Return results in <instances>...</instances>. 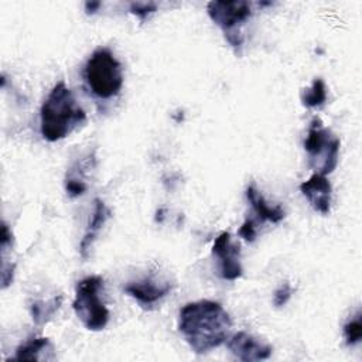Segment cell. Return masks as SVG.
<instances>
[{"label": "cell", "instance_id": "cell-1", "mask_svg": "<svg viewBox=\"0 0 362 362\" xmlns=\"http://www.w3.org/2000/svg\"><path fill=\"white\" fill-rule=\"evenodd\" d=\"M232 328V320L222 304L198 300L185 304L178 314V329L195 354H206L221 346Z\"/></svg>", "mask_w": 362, "mask_h": 362}, {"label": "cell", "instance_id": "cell-2", "mask_svg": "<svg viewBox=\"0 0 362 362\" xmlns=\"http://www.w3.org/2000/svg\"><path fill=\"white\" fill-rule=\"evenodd\" d=\"M86 120V112L76 102L72 90L59 81L49 90L40 109V133L49 143L68 137Z\"/></svg>", "mask_w": 362, "mask_h": 362}, {"label": "cell", "instance_id": "cell-3", "mask_svg": "<svg viewBox=\"0 0 362 362\" xmlns=\"http://www.w3.org/2000/svg\"><path fill=\"white\" fill-rule=\"evenodd\" d=\"M82 75L89 92L103 100L117 96L123 88L122 64L106 47H99L89 55Z\"/></svg>", "mask_w": 362, "mask_h": 362}, {"label": "cell", "instance_id": "cell-4", "mask_svg": "<svg viewBox=\"0 0 362 362\" xmlns=\"http://www.w3.org/2000/svg\"><path fill=\"white\" fill-rule=\"evenodd\" d=\"M103 279L102 276H86L76 283L74 311L82 325L89 331H102L110 318V313L102 300Z\"/></svg>", "mask_w": 362, "mask_h": 362}, {"label": "cell", "instance_id": "cell-5", "mask_svg": "<svg viewBox=\"0 0 362 362\" xmlns=\"http://www.w3.org/2000/svg\"><path fill=\"white\" fill-rule=\"evenodd\" d=\"M339 139L318 117L311 120L304 140V150L315 173L328 175L335 170L339 158Z\"/></svg>", "mask_w": 362, "mask_h": 362}, {"label": "cell", "instance_id": "cell-6", "mask_svg": "<svg viewBox=\"0 0 362 362\" xmlns=\"http://www.w3.org/2000/svg\"><path fill=\"white\" fill-rule=\"evenodd\" d=\"M209 18L222 30L225 40L230 47L239 49L243 45V34L240 27L252 17V6L247 1H209L206 4Z\"/></svg>", "mask_w": 362, "mask_h": 362}, {"label": "cell", "instance_id": "cell-7", "mask_svg": "<svg viewBox=\"0 0 362 362\" xmlns=\"http://www.w3.org/2000/svg\"><path fill=\"white\" fill-rule=\"evenodd\" d=\"M212 255L218 260V276L222 280L233 281L242 277L243 267L240 262V246L229 232H221L212 246Z\"/></svg>", "mask_w": 362, "mask_h": 362}, {"label": "cell", "instance_id": "cell-8", "mask_svg": "<svg viewBox=\"0 0 362 362\" xmlns=\"http://www.w3.org/2000/svg\"><path fill=\"white\" fill-rule=\"evenodd\" d=\"M174 283L156 273H150L140 280L129 281L124 286L127 296L134 298L143 307H151L160 303L173 291Z\"/></svg>", "mask_w": 362, "mask_h": 362}, {"label": "cell", "instance_id": "cell-9", "mask_svg": "<svg viewBox=\"0 0 362 362\" xmlns=\"http://www.w3.org/2000/svg\"><path fill=\"white\" fill-rule=\"evenodd\" d=\"M228 349L230 354L243 362H253V361H264L269 359L273 348L257 339L256 337L245 332L238 331L230 338H228Z\"/></svg>", "mask_w": 362, "mask_h": 362}, {"label": "cell", "instance_id": "cell-10", "mask_svg": "<svg viewBox=\"0 0 362 362\" xmlns=\"http://www.w3.org/2000/svg\"><path fill=\"white\" fill-rule=\"evenodd\" d=\"M300 191L315 212L328 215L331 211L332 187L327 175L314 173L300 184Z\"/></svg>", "mask_w": 362, "mask_h": 362}, {"label": "cell", "instance_id": "cell-11", "mask_svg": "<svg viewBox=\"0 0 362 362\" xmlns=\"http://www.w3.org/2000/svg\"><path fill=\"white\" fill-rule=\"evenodd\" d=\"M245 195H246V199L250 204L252 212L255 215V218H247V219H250L256 226L263 222L279 223L284 219V216H286L284 209L280 205H270L253 182L246 187Z\"/></svg>", "mask_w": 362, "mask_h": 362}, {"label": "cell", "instance_id": "cell-12", "mask_svg": "<svg viewBox=\"0 0 362 362\" xmlns=\"http://www.w3.org/2000/svg\"><path fill=\"white\" fill-rule=\"evenodd\" d=\"M109 216H110V209L106 206V204L100 198H95L93 199L92 216L88 222L86 230H85V233L82 236V240L79 243V253L83 259H88L89 250H90L95 239L98 238L100 229L103 228V225L109 219Z\"/></svg>", "mask_w": 362, "mask_h": 362}, {"label": "cell", "instance_id": "cell-13", "mask_svg": "<svg viewBox=\"0 0 362 362\" xmlns=\"http://www.w3.org/2000/svg\"><path fill=\"white\" fill-rule=\"evenodd\" d=\"M54 346L51 341L45 337H34L27 339L24 344L18 345L13 356L14 361H41L51 359L47 352H52Z\"/></svg>", "mask_w": 362, "mask_h": 362}, {"label": "cell", "instance_id": "cell-14", "mask_svg": "<svg viewBox=\"0 0 362 362\" xmlns=\"http://www.w3.org/2000/svg\"><path fill=\"white\" fill-rule=\"evenodd\" d=\"M61 304H62V296H55L47 301L44 300L33 301L30 305V313L34 322L40 325L47 324L57 314Z\"/></svg>", "mask_w": 362, "mask_h": 362}, {"label": "cell", "instance_id": "cell-15", "mask_svg": "<svg viewBox=\"0 0 362 362\" xmlns=\"http://www.w3.org/2000/svg\"><path fill=\"white\" fill-rule=\"evenodd\" d=\"M325 100H327V86L322 78H315L313 83L308 88L303 89L301 92V103L308 109L320 107L325 103Z\"/></svg>", "mask_w": 362, "mask_h": 362}, {"label": "cell", "instance_id": "cell-16", "mask_svg": "<svg viewBox=\"0 0 362 362\" xmlns=\"http://www.w3.org/2000/svg\"><path fill=\"white\" fill-rule=\"evenodd\" d=\"M342 334L346 345L354 346L362 339V314L358 310L342 327Z\"/></svg>", "mask_w": 362, "mask_h": 362}, {"label": "cell", "instance_id": "cell-17", "mask_svg": "<svg viewBox=\"0 0 362 362\" xmlns=\"http://www.w3.org/2000/svg\"><path fill=\"white\" fill-rule=\"evenodd\" d=\"M157 10V4L151 1H133L130 3V13L137 16L141 21H144L150 14Z\"/></svg>", "mask_w": 362, "mask_h": 362}, {"label": "cell", "instance_id": "cell-18", "mask_svg": "<svg viewBox=\"0 0 362 362\" xmlns=\"http://www.w3.org/2000/svg\"><path fill=\"white\" fill-rule=\"evenodd\" d=\"M291 294H293V290H291V286L290 283H283L280 284L274 293H273V304L276 307H283L288 303V300L291 298Z\"/></svg>", "mask_w": 362, "mask_h": 362}, {"label": "cell", "instance_id": "cell-19", "mask_svg": "<svg viewBox=\"0 0 362 362\" xmlns=\"http://www.w3.org/2000/svg\"><path fill=\"white\" fill-rule=\"evenodd\" d=\"M256 225L250 221V219H245V222L242 223V226L239 228L238 230V235L245 239L246 242H253L256 239V235H257V230H256Z\"/></svg>", "mask_w": 362, "mask_h": 362}, {"label": "cell", "instance_id": "cell-20", "mask_svg": "<svg viewBox=\"0 0 362 362\" xmlns=\"http://www.w3.org/2000/svg\"><path fill=\"white\" fill-rule=\"evenodd\" d=\"M100 6H102L100 1H86L85 3V11L88 14H93V13H96L99 10Z\"/></svg>", "mask_w": 362, "mask_h": 362}]
</instances>
